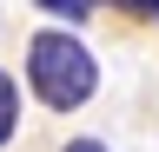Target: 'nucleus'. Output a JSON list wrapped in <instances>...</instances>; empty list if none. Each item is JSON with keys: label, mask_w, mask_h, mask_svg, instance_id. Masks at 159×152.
<instances>
[{"label": "nucleus", "mask_w": 159, "mask_h": 152, "mask_svg": "<svg viewBox=\"0 0 159 152\" xmlns=\"http://www.w3.org/2000/svg\"><path fill=\"white\" fill-rule=\"evenodd\" d=\"M27 93L47 112H80L99 93V60L80 40V27H40L27 40Z\"/></svg>", "instance_id": "1"}, {"label": "nucleus", "mask_w": 159, "mask_h": 152, "mask_svg": "<svg viewBox=\"0 0 159 152\" xmlns=\"http://www.w3.org/2000/svg\"><path fill=\"white\" fill-rule=\"evenodd\" d=\"M20 132V86H13V73L0 66V145H7Z\"/></svg>", "instance_id": "2"}, {"label": "nucleus", "mask_w": 159, "mask_h": 152, "mask_svg": "<svg viewBox=\"0 0 159 152\" xmlns=\"http://www.w3.org/2000/svg\"><path fill=\"white\" fill-rule=\"evenodd\" d=\"M33 7H40V13H53L60 27H80L93 7H106V0H33Z\"/></svg>", "instance_id": "3"}, {"label": "nucleus", "mask_w": 159, "mask_h": 152, "mask_svg": "<svg viewBox=\"0 0 159 152\" xmlns=\"http://www.w3.org/2000/svg\"><path fill=\"white\" fill-rule=\"evenodd\" d=\"M60 152H113V145H106V139H66Z\"/></svg>", "instance_id": "4"}]
</instances>
